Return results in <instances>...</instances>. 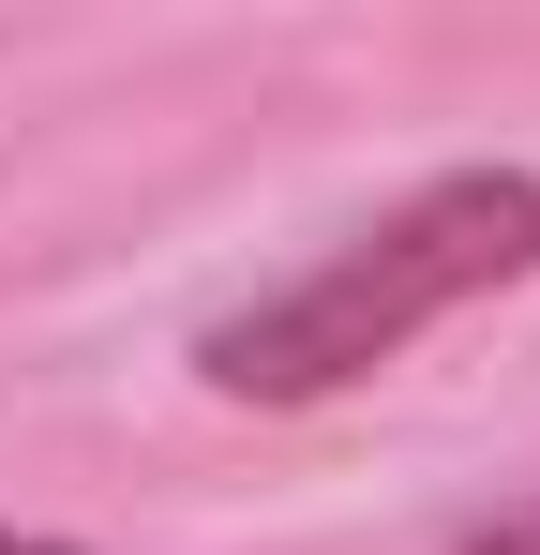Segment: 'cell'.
Instances as JSON below:
<instances>
[{
    "mask_svg": "<svg viewBox=\"0 0 540 555\" xmlns=\"http://www.w3.org/2000/svg\"><path fill=\"white\" fill-rule=\"evenodd\" d=\"M511 285H540V166H436L375 225H346L331 256H300L241 315H210L195 331V390L256 405V421H300V405H346L360 375H390L421 331L511 300Z\"/></svg>",
    "mask_w": 540,
    "mask_h": 555,
    "instance_id": "1",
    "label": "cell"
},
{
    "mask_svg": "<svg viewBox=\"0 0 540 555\" xmlns=\"http://www.w3.org/2000/svg\"><path fill=\"white\" fill-rule=\"evenodd\" d=\"M450 555H540V495H511V511H465V526H450Z\"/></svg>",
    "mask_w": 540,
    "mask_h": 555,
    "instance_id": "2",
    "label": "cell"
},
{
    "mask_svg": "<svg viewBox=\"0 0 540 555\" xmlns=\"http://www.w3.org/2000/svg\"><path fill=\"white\" fill-rule=\"evenodd\" d=\"M0 555H90V541H46V526H15V511H0Z\"/></svg>",
    "mask_w": 540,
    "mask_h": 555,
    "instance_id": "3",
    "label": "cell"
}]
</instances>
